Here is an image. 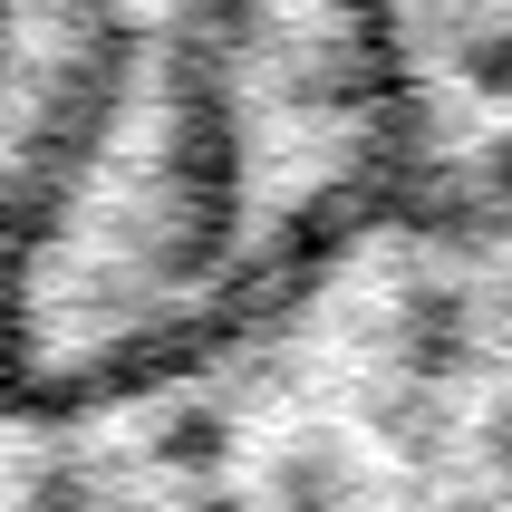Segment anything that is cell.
Wrapping results in <instances>:
<instances>
[{
    "label": "cell",
    "instance_id": "6",
    "mask_svg": "<svg viewBox=\"0 0 512 512\" xmlns=\"http://www.w3.org/2000/svg\"><path fill=\"white\" fill-rule=\"evenodd\" d=\"M484 194H493V203L512 213V126H503V136L484 145Z\"/></svg>",
    "mask_w": 512,
    "mask_h": 512
},
{
    "label": "cell",
    "instance_id": "5",
    "mask_svg": "<svg viewBox=\"0 0 512 512\" xmlns=\"http://www.w3.org/2000/svg\"><path fill=\"white\" fill-rule=\"evenodd\" d=\"M29 512H97V484H87L78 464H58V474L29 484Z\"/></svg>",
    "mask_w": 512,
    "mask_h": 512
},
{
    "label": "cell",
    "instance_id": "3",
    "mask_svg": "<svg viewBox=\"0 0 512 512\" xmlns=\"http://www.w3.org/2000/svg\"><path fill=\"white\" fill-rule=\"evenodd\" d=\"M232 455V435L213 406H184V416H165V435H155V464H174V474H213V464Z\"/></svg>",
    "mask_w": 512,
    "mask_h": 512
},
{
    "label": "cell",
    "instance_id": "7",
    "mask_svg": "<svg viewBox=\"0 0 512 512\" xmlns=\"http://www.w3.org/2000/svg\"><path fill=\"white\" fill-rule=\"evenodd\" d=\"M484 464L512 484V406H493V426H484Z\"/></svg>",
    "mask_w": 512,
    "mask_h": 512
},
{
    "label": "cell",
    "instance_id": "4",
    "mask_svg": "<svg viewBox=\"0 0 512 512\" xmlns=\"http://www.w3.org/2000/svg\"><path fill=\"white\" fill-rule=\"evenodd\" d=\"M377 416H387V435H397L406 455H445V406H435L426 387H397V397H377Z\"/></svg>",
    "mask_w": 512,
    "mask_h": 512
},
{
    "label": "cell",
    "instance_id": "2",
    "mask_svg": "<svg viewBox=\"0 0 512 512\" xmlns=\"http://www.w3.org/2000/svg\"><path fill=\"white\" fill-rule=\"evenodd\" d=\"M271 503L281 512H348L358 503V464H348L339 435H300L271 455Z\"/></svg>",
    "mask_w": 512,
    "mask_h": 512
},
{
    "label": "cell",
    "instance_id": "1",
    "mask_svg": "<svg viewBox=\"0 0 512 512\" xmlns=\"http://www.w3.org/2000/svg\"><path fill=\"white\" fill-rule=\"evenodd\" d=\"M397 358L416 387H435V377H455L464 358H474V300H464L455 281H416L397 300Z\"/></svg>",
    "mask_w": 512,
    "mask_h": 512
}]
</instances>
